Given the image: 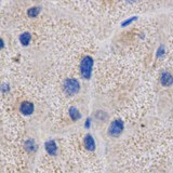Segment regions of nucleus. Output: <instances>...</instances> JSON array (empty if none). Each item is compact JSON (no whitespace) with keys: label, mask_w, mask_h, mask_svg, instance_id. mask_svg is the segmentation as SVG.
<instances>
[{"label":"nucleus","mask_w":173,"mask_h":173,"mask_svg":"<svg viewBox=\"0 0 173 173\" xmlns=\"http://www.w3.org/2000/svg\"><path fill=\"white\" fill-rule=\"evenodd\" d=\"M46 151L49 156H55L57 154V145L53 140H50L46 143Z\"/></svg>","instance_id":"423d86ee"},{"label":"nucleus","mask_w":173,"mask_h":173,"mask_svg":"<svg viewBox=\"0 0 173 173\" xmlns=\"http://www.w3.org/2000/svg\"><path fill=\"white\" fill-rule=\"evenodd\" d=\"M3 48V40L0 38V49H2Z\"/></svg>","instance_id":"f8f14e48"},{"label":"nucleus","mask_w":173,"mask_h":173,"mask_svg":"<svg viewBox=\"0 0 173 173\" xmlns=\"http://www.w3.org/2000/svg\"><path fill=\"white\" fill-rule=\"evenodd\" d=\"M83 144H85V147H86L88 151H93L94 148H95V143H94V140L90 134H86L83 139Z\"/></svg>","instance_id":"6e6552de"},{"label":"nucleus","mask_w":173,"mask_h":173,"mask_svg":"<svg viewBox=\"0 0 173 173\" xmlns=\"http://www.w3.org/2000/svg\"><path fill=\"white\" fill-rule=\"evenodd\" d=\"M79 82L77 79L74 78H68L64 81V90L66 92V94L68 95H74L77 92L79 91Z\"/></svg>","instance_id":"7ed1b4c3"},{"label":"nucleus","mask_w":173,"mask_h":173,"mask_svg":"<svg viewBox=\"0 0 173 173\" xmlns=\"http://www.w3.org/2000/svg\"><path fill=\"white\" fill-rule=\"evenodd\" d=\"M69 115H70V117H71V119H73V120H77L78 118H80V115H79L78 110H77L75 107H70Z\"/></svg>","instance_id":"9b49d317"},{"label":"nucleus","mask_w":173,"mask_h":173,"mask_svg":"<svg viewBox=\"0 0 173 173\" xmlns=\"http://www.w3.org/2000/svg\"><path fill=\"white\" fill-rule=\"evenodd\" d=\"M20 110L24 115H30L34 112V104L30 102H23L20 106Z\"/></svg>","instance_id":"0eeeda50"},{"label":"nucleus","mask_w":173,"mask_h":173,"mask_svg":"<svg viewBox=\"0 0 173 173\" xmlns=\"http://www.w3.org/2000/svg\"><path fill=\"white\" fill-rule=\"evenodd\" d=\"M30 39H32V36L29 32H24L20 36V41L23 46H27L28 43L30 42Z\"/></svg>","instance_id":"1a4fd4ad"},{"label":"nucleus","mask_w":173,"mask_h":173,"mask_svg":"<svg viewBox=\"0 0 173 173\" xmlns=\"http://www.w3.org/2000/svg\"><path fill=\"white\" fill-rule=\"evenodd\" d=\"M37 173H105L102 160L86 147H71L61 160H47Z\"/></svg>","instance_id":"f03ea898"},{"label":"nucleus","mask_w":173,"mask_h":173,"mask_svg":"<svg viewBox=\"0 0 173 173\" xmlns=\"http://www.w3.org/2000/svg\"><path fill=\"white\" fill-rule=\"evenodd\" d=\"M39 12H40V8L35 7V8H30V9H28L27 14H28L29 17H36V16L39 14Z\"/></svg>","instance_id":"9d476101"},{"label":"nucleus","mask_w":173,"mask_h":173,"mask_svg":"<svg viewBox=\"0 0 173 173\" xmlns=\"http://www.w3.org/2000/svg\"><path fill=\"white\" fill-rule=\"evenodd\" d=\"M109 173H173V124L157 121L122 141Z\"/></svg>","instance_id":"f257e3e1"},{"label":"nucleus","mask_w":173,"mask_h":173,"mask_svg":"<svg viewBox=\"0 0 173 173\" xmlns=\"http://www.w3.org/2000/svg\"><path fill=\"white\" fill-rule=\"evenodd\" d=\"M123 127H124L123 121H121V120H116V121L112 122L110 127H109L108 133H109V135H112V136L117 137V136H119V135L121 134V132L123 131Z\"/></svg>","instance_id":"39448f33"},{"label":"nucleus","mask_w":173,"mask_h":173,"mask_svg":"<svg viewBox=\"0 0 173 173\" xmlns=\"http://www.w3.org/2000/svg\"><path fill=\"white\" fill-rule=\"evenodd\" d=\"M92 64H93V59L90 56H85L82 61H81V74L83 76V78H90L91 76V70H92Z\"/></svg>","instance_id":"20e7f679"}]
</instances>
